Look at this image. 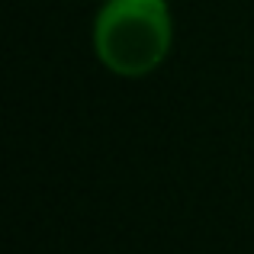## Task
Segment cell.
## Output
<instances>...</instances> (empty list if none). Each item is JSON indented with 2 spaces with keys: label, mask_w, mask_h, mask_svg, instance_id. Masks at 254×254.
<instances>
[{
  "label": "cell",
  "mask_w": 254,
  "mask_h": 254,
  "mask_svg": "<svg viewBox=\"0 0 254 254\" xmlns=\"http://www.w3.org/2000/svg\"><path fill=\"white\" fill-rule=\"evenodd\" d=\"M97 58L119 77H145L171 49L164 0H106L93 26Z\"/></svg>",
  "instance_id": "1"
}]
</instances>
